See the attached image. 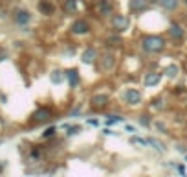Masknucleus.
<instances>
[{
	"label": "nucleus",
	"instance_id": "14",
	"mask_svg": "<svg viewBox=\"0 0 187 177\" xmlns=\"http://www.w3.org/2000/svg\"><path fill=\"white\" fill-rule=\"evenodd\" d=\"M66 78H68V81H70L72 87H77L81 83V78H79V70L77 69H70V70L66 72Z\"/></svg>",
	"mask_w": 187,
	"mask_h": 177
},
{
	"label": "nucleus",
	"instance_id": "12",
	"mask_svg": "<svg viewBox=\"0 0 187 177\" xmlns=\"http://www.w3.org/2000/svg\"><path fill=\"white\" fill-rule=\"evenodd\" d=\"M160 81H162V74H160V72H150V74L145 76L143 85H145V87H154V85L160 83Z\"/></svg>",
	"mask_w": 187,
	"mask_h": 177
},
{
	"label": "nucleus",
	"instance_id": "23",
	"mask_svg": "<svg viewBox=\"0 0 187 177\" xmlns=\"http://www.w3.org/2000/svg\"><path fill=\"white\" fill-rule=\"evenodd\" d=\"M140 124L141 126H150V116L149 114H143V116L140 118Z\"/></svg>",
	"mask_w": 187,
	"mask_h": 177
},
{
	"label": "nucleus",
	"instance_id": "19",
	"mask_svg": "<svg viewBox=\"0 0 187 177\" xmlns=\"http://www.w3.org/2000/svg\"><path fill=\"white\" fill-rule=\"evenodd\" d=\"M107 44L108 46H117V44H121V37L119 35H110L107 39Z\"/></svg>",
	"mask_w": 187,
	"mask_h": 177
},
{
	"label": "nucleus",
	"instance_id": "27",
	"mask_svg": "<svg viewBox=\"0 0 187 177\" xmlns=\"http://www.w3.org/2000/svg\"><path fill=\"white\" fill-rule=\"evenodd\" d=\"M182 2H183V4H185V6H187V0H182Z\"/></svg>",
	"mask_w": 187,
	"mask_h": 177
},
{
	"label": "nucleus",
	"instance_id": "8",
	"mask_svg": "<svg viewBox=\"0 0 187 177\" xmlns=\"http://www.w3.org/2000/svg\"><path fill=\"white\" fill-rule=\"evenodd\" d=\"M128 9L132 15H140L145 9H149L147 0H128Z\"/></svg>",
	"mask_w": 187,
	"mask_h": 177
},
{
	"label": "nucleus",
	"instance_id": "22",
	"mask_svg": "<svg viewBox=\"0 0 187 177\" xmlns=\"http://www.w3.org/2000/svg\"><path fill=\"white\" fill-rule=\"evenodd\" d=\"M117 122H123V118H121V116H108L107 124H108V126H114V124H117Z\"/></svg>",
	"mask_w": 187,
	"mask_h": 177
},
{
	"label": "nucleus",
	"instance_id": "25",
	"mask_svg": "<svg viewBox=\"0 0 187 177\" xmlns=\"http://www.w3.org/2000/svg\"><path fill=\"white\" fill-rule=\"evenodd\" d=\"M53 133H55V127H50V129H46V131H44V137H52Z\"/></svg>",
	"mask_w": 187,
	"mask_h": 177
},
{
	"label": "nucleus",
	"instance_id": "3",
	"mask_svg": "<svg viewBox=\"0 0 187 177\" xmlns=\"http://www.w3.org/2000/svg\"><path fill=\"white\" fill-rule=\"evenodd\" d=\"M130 26V19L127 15H121V13H116L112 17V28L116 33H121V31H127Z\"/></svg>",
	"mask_w": 187,
	"mask_h": 177
},
{
	"label": "nucleus",
	"instance_id": "13",
	"mask_svg": "<svg viewBox=\"0 0 187 177\" xmlns=\"http://www.w3.org/2000/svg\"><path fill=\"white\" fill-rule=\"evenodd\" d=\"M37 8H39V11L42 13V15H53V11H55V6H53V2H50V0H40Z\"/></svg>",
	"mask_w": 187,
	"mask_h": 177
},
{
	"label": "nucleus",
	"instance_id": "18",
	"mask_svg": "<svg viewBox=\"0 0 187 177\" xmlns=\"http://www.w3.org/2000/svg\"><path fill=\"white\" fill-rule=\"evenodd\" d=\"M178 72H180V69H178L176 65H169L167 69L163 70V74H165L167 78H176V76H178Z\"/></svg>",
	"mask_w": 187,
	"mask_h": 177
},
{
	"label": "nucleus",
	"instance_id": "15",
	"mask_svg": "<svg viewBox=\"0 0 187 177\" xmlns=\"http://www.w3.org/2000/svg\"><path fill=\"white\" fill-rule=\"evenodd\" d=\"M62 11H64L66 15H75V13H77V0H64Z\"/></svg>",
	"mask_w": 187,
	"mask_h": 177
},
{
	"label": "nucleus",
	"instance_id": "24",
	"mask_svg": "<svg viewBox=\"0 0 187 177\" xmlns=\"http://www.w3.org/2000/svg\"><path fill=\"white\" fill-rule=\"evenodd\" d=\"M77 131H81L79 126H73V127H68V135H77Z\"/></svg>",
	"mask_w": 187,
	"mask_h": 177
},
{
	"label": "nucleus",
	"instance_id": "11",
	"mask_svg": "<svg viewBox=\"0 0 187 177\" xmlns=\"http://www.w3.org/2000/svg\"><path fill=\"white\" fill-rule=\"evenodd\" d=\"M31 20V13L30 11H26V9H18L17 13H15V22L18 24V26H26L28 22Z\"/></svg>",
	"mask_w": 187,
	"mask_h": 177
},
{
	"label": "nucleus",
	"instance_id": "2",
	"mask_svg": "<svg viewBox=\"0 0 187 177\" xmlns=\"http://www.w3.org/2000/svg\"><path fill=\"white\" fill-rule=\"evenodd\" d=\"M116 8L117 4L114 0H97V13L101 17H110L112 19L116 15Z\"/></svg>",
	"mask_w": 187,
	"mask_h": 177
},
{
	"label": "nucleus",
	"instance_id": "26",
	"mask_svg": "<svg viewBox=\"0 0 187 177\" xmlns=\"http://www.w3.org/2000/svg\"><path fill=\"white\" fill-rule=\"evenodd\" d=\"M127 131H130V133H134V131H136V127H132V126H127Z\"/></svg>",
	"mask_w": 187,
	"mask_h": 177
},
{
	"label": "nucleus",
	"instance_id": "5",
	"mask_svg": "<svg viewBox=\"0 0 187 177\" xmlns=\"http://www.w3.org/2000/svg\"><path fill=\"white\" fill-rule=\"evenodd\" d=\"M123 98H125V101H127L128 105H140L143 96H141V92L138 91V88H127L125 94H123Z\"/></svg>",
	"mask_w": 187,
	"mask_h": 177
},
{
	"label": "nucleus",
	"instance_id": "7",
	"mask_svg": "<svg viewBox=\"0 0 187 177\" xmlns=\"http://www.w3.org/2000/svg\"><path fill=\"white\" fill-rule=\"evenodd\" d=\"M167 31H169V35L174 41H183L185 39V30H183V26L178 24V22H171Z\"/></svg>",
	"mask_w": 187,
	"mask_h": 177
},
{
	"label": "nucleus",
	"instance_id": "10",
	"mask_svg": "<svg viewBox=\"0 0 187 177\" xmlns=\"http://www.w3.org/2000/svg\"><path fill=\"white\" fill-rule=\"evenodd\" d=\"M94 59H97V50H95L94 46H88V48L83 52L81 61H83L85 65H92V63H94Z\"/></svg>",
	"mask_w": 187,
	"mask_h": 177
},
{
	"label": "nucleus",
	"instance_id": "20",
	"mask_svg": "<svg viewBox=\"0 0 187 177\" xmlns=\"http://www.w3.org/2000/svg\"><path fill=\"white\" fill-rule=\"evenodd\" d=\"M62 79H64V76H62L61 70H55V72L52 74V81H53V83H61Z\"/></svg>",
	"mask_w": 187,
	"mask_h": 177
},
{
	"label": "nucleus",
	"instance_id": "9",
	"mask_svg": "<svg viewBox=\"0 0 187 177\" xmlns=\"http://www.w3.org/2000/svg\"><path fill=\"white\" fill-rule=\"evenodd\" d=\"M156 4L160 6V8H162L163 11H169V13H172V11H176V9L180 8L182 0H156Z\"/></svg>",
	"mask_w": 187,
	"mask_h": 177
},
{
	"label": "nucleus",
	"instance_id": "1",
	"mask_svg": "<svg viewBox=\"0 0 187 177\" xmlns=\"http://www.w3.org/2000/svg\"><path fill=\"white\" fill-rule=\"evenodd\" d=\"M165 39L162 35H156V33H149L141 39V50L145 54H158L165 48Z\"/></svg>",
	"mask_w": 187,
	"mask_h": 177
},
{
	"label": "nucleus",
	"instance_id": "16",
	"mask_svg": "<svg viewBox=\"0 0 187 177\" xmlns=\"http://www.w3.org/2000/svg\"><path fill=\"white\" fill-rule=\"evenodd\" d=\"M90 101H92V105L94 107H105L107 105V101H108V98L105 96V94H95V96L92 98V100H90Z\"/></svg>",
	"mask_w": 187,
	"mask_h": 177
},
{
	"label": "nucleus",
	"instance_id": "17",
	"mask_svg": "<svg viewBox=\"0 0 187 177\" xmlns=\"http://www.w3.org/2000/svg\"><path fill=\"white\" fill-rule=\"evenodd\" d=\"M33 118H35L37 122H44V120L50 118V111H48V109H40V111H37L35 114H33Z\"/></svg>",
	"mask_w": 187,
	"mask_h": 177
},
{
	"label": "nucleus",
	"instance_id": "21",
	"mask_svg": "<svg viewBox=\"0 0 187 177\" xmlns=\"http://www.w3.org/2000/svg\"><path fill=\"white\" fill-rule=\"evenodd\" d=\"M149 144H152V146H154V148L158 149V151H162V153L165 151V146L162 144V142H158V140H154V138H150V140H149Z\"/></svg>",
	"mask_w": 187,
	"mask_h": 177
},
{
	"label": "nucleus",
	"instance_id": "6",
	"mask_svg": "<svg viewBox=\"0 0 187 177\" xmlns=\"http://www.w3.org/2000/svg\"><path fill=\"white\" fill-rule=\"evenodd\" d=\"M99 65H101V70H112L116 66V56L112 52H105L101 54L99 57Z\"/></svg>",
	"mask_w": 187,
	"mask_h": 177
},
{
	"label": "nucleus",
	"instance_id": "4",
	"mask_svg": "<svg viewBox=\"0 0 187 177\" xmlns=\"http://www.w3.org/2000/svg\"><path fill=\"white\" fill-rule=\"evenodd\" d=\"M70 31L73 35H86V33H90V22L86 19H77V20L72 22Z\"/></svg>",
	"mask_w": 187,
	"mask_h": 177
}]
</instances>
